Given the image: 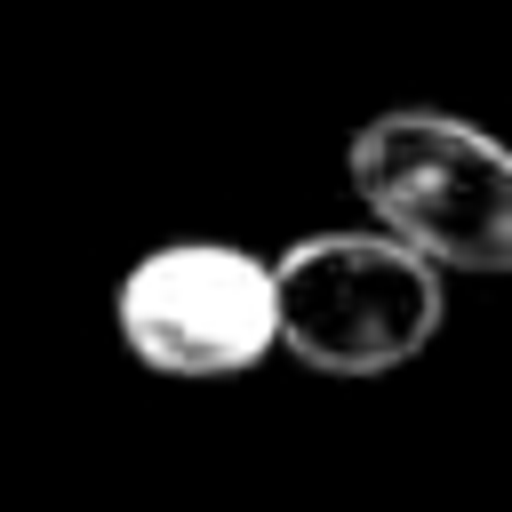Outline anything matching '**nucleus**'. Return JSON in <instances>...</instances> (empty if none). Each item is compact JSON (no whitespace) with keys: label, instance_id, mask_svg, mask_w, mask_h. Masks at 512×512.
Instances as JSON below:
<instances>
[{"label":"nucleus","instance_id":"7ed1b4c3","mask_svg":"<svg viewBox=\"0 0 512 512\" xmlns=\"http://www.w3.org/2000/svg\"><path fill=\"white\" fill-rule=\"evenodd\" d=\"M120 344L152 376H240L280 344L272 264L232 240H168L112 288Z\"/></svg>","mask_w":512,"mask_h":512},{"label":"nucleus","instance_id":"f03ea898","mask_svg":"<svg viewBox=\"0 0 512 512\" xmlns=\"http://www.w3.org/2000/svg\"><path fill=\"white\" fill-rule=\"evenodd\" d=\"M280 344L320 376H392L408 368L448 312L440 264L376 232H312L272 256Z\"/></svg>","mask_w":512,"mask_h":512},{"label":"nucleus","instance_id":"f257e3e1","mask_svg":"<svg viewBox=\"0 0 512 512\" xmlns=\"http://www.w3.org/2000/svg\"><path fill=\"white\" fill-rule=\"evenodd\" d=\"M344 168L360 208L440 272H512V144L488 128L400 104L352 128Z\"/></svg>","mask_w":512,"mask_h":512}]
</instances>
